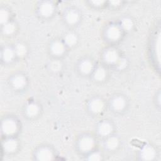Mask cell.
Returning a JSON list of instances; mask_svg holds the SVG:
<instances>
[{
	"label": "cell",
	"instance_id": "27",
	"mask_svg": "<svg viewBox=\"0 0 161 161\" xmlns=\"http://www.w3.org/2000/svg\"><path fill=\"white\" fill-rule=\"evenodd\" d=\"M128 60L126 57V56H125V55H123L121 57V58L119 59V60L118 61L117 64L115 65V67H114L113 69L115 70H117V71H122V70H124L125 69H126V68L128 67Z\"/></svg>",
	"mask_w": 161,
	"mask_h": 161
},
{
	"label": "cell",
	"instance_id": "14",
	"mask_svg": "<svg viewBox=\"0 0 161 161\" xmlns=\"http://www.w3.org/2000/svg\"><path fill=\"white\" fill-rule=\"evenodd\" d=\"M116 125L109 118L100 119L94 126V133L101 140L116 133Z\"/></svg>",
	"mask_w": 161,
	"mask_h": 161
},
{
	"label": "cell",
	"instance_id": "10",
	"mask_svg": "<svg viewBox=\"0 0 161 161\" xmlns=\"http://www.w3.org/2000/svg\"><path fill=\"white\" fill-rule=\"evenodd\" d=\"M97 63L92 57L84 55L79 57L74 65L76 74L81 77H90Z\"/></svg>",
	"mask_w": 161,
	"mask_h": 161
},
{
	"label": "cell",
	"instance_id": "3",
	"mask_svg": "<svg viewBox=\"0 0 161 161\" xmlns=\"http://www.w3.org/2000/svg\"><path fill=\"white\" fill-rule=\"evenodd\" d=\"M125 35L118 21L106 23L101 32L102 39L108 45L116 46L123 39Z\"/></svg>",
	"mask_w": 161,
	"mask_h": 161
},
{
	"label": "cell",
	"instance_id": "9",
	"mask_svg": "<svg viewBox=\"0 0 161 161\" xmlns=\"http://www.w3.org/2000/svg\"><path fill=\"white\" fill-rule=\"evenodd\" d=\"M35 14L41 20L48 21L56 14L57 6L54 1L49 0L39 1L35 5Z\"/></svg>",
	"mask_w": 161,
	"mask_h": 161
},
{
	"label": "cell",
	"instance_id": "21",
	"mask_svg": "<svg viewBox=\"0 0 161 161\" xmlns=\"http://www.w3.org/2000/svg\"><path fill=\"white\" fill-rule=\"evenodd\" d=\"M0 26L1 35L4 38H13L16 36V35L18 32V24L14 19Z\"/></svg>",
	"mask_w": 161,
	"mask_h": 161
},
{
	"label": "cell",
	"instance_id": "16",
	"mask_svg": "<svg viewBox=\"0 0 161 161\" xmlns=\"http://www.w3.org/2000/svg\"><path fill=\"white\" fill-rule=\"evenodd\" d=\"M13 43H4L0 48V62L4 67H9L18 62Z\"/></svg>",
	"mask_w": 161,
	"mask_h": 161
},
{
	"label": "cell",
	"instance_id": "28",
	"mask_svg": "<svg viewBox=\"0 0 161 161\" xmlns=\"http://www.w3.org/2000/svg\"><path fill=\"white\" fill-rule=\"evenodd\" d=\"M88 6L95 9H100L107 6V1H87Z\"/></svg>",
	"mask_w": 161,
	"mask_h": 161
},
{
	"label": "cell",
	"instance_id": "20",
	"mask_svg": "<svg viewBox=\"0 0 161 161\" xmlns=\"http://www.w3.org/2000/svg\"><path fill=\"white\" fill-rule=\"evenodd\" d=\"M61 38L69 51L75 48L80 41L79 34L75 31L70 29L65 31Z\"/></svg>",
	"mask_w": 161,
	"mask_h": 161
},
{
	"label": "cell",
	"instance_id": "5",
	"mask_svg": "<svg viewBox=\"0 0 161 161\" xmlns=\"http://www.w3.org/2000/svg\"><path fill=\"white\" fill-rule=\"evenodd\" d=\"M85 107L90 116L92 118L99 117L108 109L107 100L101 95L94 94L87 99Z\"/></svg>",
	"mask_w": 161,
	"mask_h": 161
},
{
	"label": "cell",
	"instance_id": "22",
	"mask_svg": "<svg viewBox=\"0 0 161 161\" xmlns=\"http://www.w3.org/2000/svg\"><path fill=\"white\" fill-rule=\"evenodd\" d=\"M47 70L53 75H58L60 74L64 68V64L62 59L50 58L49 61L47 64Z\"/></svg>",
	"mask_w": 161,
	"mask_h": 161
},
{
	"label": "cell",
	"instance_id": "1",
	"mask_svg": "<svg viewBox=\"0 0 161 161\" xmlns=\"http://www.w3.org/2000/svg\"><path fill=\"white\" fill-rule=\"evenodd\" d=\"M98 138L94 133L84 131L77 135L74 141L76 153L82 157L91 151L97 148Z\"/></svg>",
	"mask_w": 161,
	"mask_h": 161
},
{
	"label": "cell",
	"instance_id": "17",
	"mask_svg": "<svg viewBox=\"0 0 161 161\" xmlns=\"http://www.w3.org/2000/svg\"><path fill=\"white\" fill-rule=\"evenodd\" d=\"M122 146V140L116 133L101 140V149L105 153L117 152Z\"/></svg>",
	"mask_w": 161,
	"mask_h": 161
},
{
	"label": "cell",
	"instance_id": "18",
	"mask_svg": "<svg viewBox=\"0 0 161 161\" xmlns=\"http://www.w3.org/2000/svg\"><path fill=\"white\" fill-rule=\"evenodd\" d=\"M157 157L158 152L156 147L149 143L143 145L136 153L137 159L142 161H154Z\"/></svg>",
	"mask_w": 161,
	"mask_h": 161
},
{
	"label": "cell",
	"instance_id": "12",
	"mask_svg": "<svg viewBox=\"0 0 161 161\" xmlns=\"http://www.w3.org/2000/svg\"><path fill=\"white\" fill-rule=\"evenodd\" d=\"M43 112L40 103L35 99H30L26 101L22 108V115L25 119L29 121L38 119Z\"/></svg>",
	"mask_w": 161,
	"mask_h": 161
},
{
	"label": "cell",
	"instance_id": "11",
	"mask_svg": "<svg viewBox=\"0 0 161 161\" xmlns=\"http://www.w3.org/2000/svg\"><path fill=\"white\" fill-rule=\"evenodd\" d=\"M82 19V13L77 7L69 6L64 9L62 13V20L64 24L70 30L79 26Z\"/></svg>",
	"mask_w": 161,
	"mask_h": 161
},
{
	"label": "cell",
	"instance_id": "2",
	"mask_svg": "<svg viewBox=\"0 0 161 161\" xmlns=\"http://www.w3.org/2000/svg\"><path fill=\"white\" fill-rule=\"evenodd\" d=\"M22 124L18 117L11 113L4 114L1 118V137L18 136Z\"/></svg>",
	"mask_w": 161,
	"mask_h": 161
},
{
	"label": "cell",
	"instance_id": "8",
	"mask_svg": "<svg viewBox=\"0 0 161 161\" xmlns=\"http://www.w3.org/2000/svg\"><path fill=\"white\" fill-rule=\"evenodd\" d=\"M123 54L115 45H107L104 47L100 53L101 63L110 69H114Z\"/></svg>",
	"mask_w": 161,
	"mask_h": 161
},
{
	"label": "cell",
	"instance_id": "29",
	"mask_svg": "<svg viewBox=\"0 0 161 161\" xmlns=\"http://www.w3.org/2000/svg\"><path fill=\"white\" fill-rule=\"evenodd\" d=\"M123 1H107V6L111 9H116L123 6Z\"/></svg>",
	"mask_w": 161,
	"mask_h": 161
},
{
	"label": "cell",
	"instance_id": "25",
	"mask_svg": "<svg viewBox=\"0 0 161 161\" xmlns=\"http://www.w3.org/2000/svg\"><path fill=\"white\" fill-rule=\"evenodd\" d=\"M105 153L102 150V149H99L98 147L91 151L82 158L84 160L87 161H100L104 159Z\"/></svg>",
	"mask_w": 161,
	"mask_h": 161
},
{
	"label": "cell",
	"instance_id": "7",
	"mask_svg": "<svg viewBox=\"0 0 161 161\" xmlns=\"http://www.w3.org/2000/svg\"><path fill=\"white\" fill-rule=\"evenodd\" d=\"M58 156L55 148L49 143H40L36 146L31 153V160L34 161H52Z\"/></svg>",
	"mask_w": 161,
	"mask_h": 161
},
{
	"label": "cell",
	"instance_id": "23",
	"mask_svg": "<svg viewBox=\"0 0 161 161\" xmlns=\"http://www.w3.org/2000/svg\"><path fill=\"white\" fill-rule=\"evenodd\" d=\"M13 46L17 57L18 60H21L25 58L29 53V47L23 41H16L13 43Z\"/></svg>",
	"mask_w": 161,
	"mask_h": 161
},
{
	"label": "cell",
	"instance_id": "13",
	"mask_svg": "<svg viewBox=\"0 0 161 161\" xmlns=\"http://www.w3.org/2000/svg\"><path fill=\"white\" fill-rule=\"evenodd\" d=\"M68 51L61 37L51 39L47 45V52L50 58L62 59L66 55Z\"/></svg>",
	"mask_w": 161,
	"mask_h": 161
},
{
	"label": "cell",
	"instance_id": "24",
	"mask_svg": "<svg viewBox=\"0 0 161 161\" xmlns=\"http://www.w3.org/2000/svg\"><path fill=\"white\" fill-rule=\"evenodd\" d=\"M118 22L125 34L132 31L135 26L133 19L128 15L121 17L119 20H118Z\"/></svg>",
	"mask_w": 161,
	"mask_h": 161
},
{
	"label": "cell",
	"instance_id": "19",
	"mask_svg": "<svg viewBox=\"0 0 161 161\" xmlns=\"http://www.w3.org/2000/svg\"><path fill=\"white\" fill-rule=\"evenodd\" d=\"M109 69L102 63H97L89 78L95 84H103L109 77Z\"/></svg>",
	"mask_w": 161,
	"mask_h": 161
},
{
	"label": "cell",
	"instance_id": "26",
	"mask_svg": "<svg viewBox=\"0 0 161 161\" xmlns=\"http://www.w3.org/2000/svg\"><path fill=\"white\" fill-rule=\"evenodd\" d=\"M12 19L13 18L11 8L5 4H1L0 6V25H2Z\"/></svg>",
	"mask_w": 161,
	"mask_h": 161
},
{
	"label": "cell",
	"instance_id": "4",
	"mask_svg": "<svg viewBox=\"0 0 161 161\" xmlns=\"http://www.w3.org/2000/svg\"><path fill=\"white\" fill-rule=\"evenodd\" d=\"M108 109L116 116L125 114L129 109L130 101L128 96L121 92H116L107 100Z\"/></svg>",
	"mask_w": 161,
	"mask_h": 161
},
{
	"label": "cell",
	"instance_id": "6",
	"mask_svg": "<svg viewBox=\"0 0 161 161\" xmlns=\"http://www.w3.org/2000/svg\"><path fill=\"white\" fill-rule=\"evenodd\" d=\"M29 78L22 71H16L9 75L7 84L9 88L16 93L25 92L29 87Z\"/></svg>",
	"mask_w": 161,
	"mask_h": 161
},
{
	"label": "cell",
	"instance_id": "15",
	"mask_svg": "<svg viewBox=\"0 0 161 161\" xmlns=\"http://www.w3.org/2000/svg\"><path fill=\"white\" fill-rule=\"evenodd\" d=\"M21 149V142L18 136L1 138V151L3 156L13 157Z\"/></svg>",
	"mask_w": 161,
	"mask_h": 161
}]
</instances>
